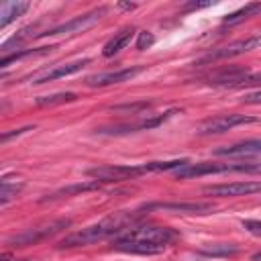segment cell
Masks as SVG:
<instances>
[{
    "label": "cell",
    "instance_id": "cell-27",
    "mask_svg": "<svg viewBox=\"0 0 261 261\" xmlns=\"http://www.w3.org/2000/svg\"><path fill=\"white\" fill-rule=\"evenodd\" d=\"M243 228H247L251 234L261 237V220H243Z\"/></svg>",
    "mask_w": 261,
    "mask_h": 261
},
{
    "label": "cell",
    "instance_id": "cell-21",
    "mask_svg": "<svg viewBox=\"0 0 261 261\" xmlns=\"http://www.w3.org/2000/svg\"><path fill=\"white\" fill-rule=\"evenodd\" d=\"M22 190V181H12V177H2V186H0V204L10 202L12 198H16V194Z\"/></svg>",
    "mask_w": 261,
    "mask_h": 261
},
{
    "label": "cell",
    "instance_id": "cell-25",
    "mask_svg": "<svg viewBox=\"0 0 261 261\" xmlns=\"http://www.w3.org/2000/svg\"><path fill=\"white\" fill-rule=\"evenodd\" d=\"M153 43H155L153 33H149V31H141V33H139V37H137V49H139V51L149 49Z\"/></svg>",
    "mask_w": 261,
    "mask_h": 261
},
{
    "label": "cell",
    "instance_id": "cell-1",
    "mask_svg": "<svg viewBox=\"0 0 261 261\" xmlns=\"http://www.w3.org/2000/svg\"><path fill=\"white\" fill-rule=\"evenodd\" d=\"M145 212L143 210H137V214L133 212H124V214H116L112 218H106L98 224H92V226H86L69 237H65L61 243H59V249H69V247H82V245H90V243H96V241H102L106 237H118L120 232H124L126 228L135 226V222L143 216Z\"/></svg>",
    "mask_w": 261,
    "mask_h": 261
},
{
    "label": "cell",
    "instance_id": "cell-7",
    "mask_svg": "<svg viewBox=\"0 0 261 261\" xmlns=\"http://www.w3.org/2000/svg\"><path fill=\"white\" fill-rule=\"evenodd\" d=\"M261 45V35H253V37H247V39H241V41H234L226 47H220L216 51H210L206 57L200 59V63H210V61H218V59H228V57H237V55H243L255 47Z\"/></svg>",
    "mask_w": 261,
    "mask_h": 261
},
{
    "label": "cell",
    "instance_id": "cell-22",
    "mask_svg": "<svg viewBox=\"0 0 261 261\" xmlns=\"http://www.w3.org/2000/svg\"><path fill=\"white\" fill-rule=\"evenodd\" d=\"M51 49H53V47H39V49H24V51H16V53H12V55H4V57L0 59V67H8L12 61H18V59L29 57V55H47Z\"/></svg>",
    "mask_w": 261,
    "mask_h": 261
},
{
    "label": "cell",
    "instance_id": "cell-23",
    "mask_svg": "<svg viewBox=\"0 0 261 261\" xmlns=\"http://www.w3.org/2000/svg\"><path fill=\"white\" fill-rule=\"evenodd\" d=\"M77 96L73 92H57L51 96H41L37 98V106H53V104H65V102H75Z\"/></svg>",
    "mask_w": 261,
    "mask_h": 261
},
{
    "label": "cell",
    "instance_id": "cell-17",
    "mask_svg": "<svg viewBox=\"0 0 261 261\" xmlns=\"http://www.w3.org/2000/svg\"><path fill=\"white\" fill-rule=\"evenodd\" d=\"M29 8H31L29 2H4V4L0 6V27H2V29L8 27L14 18L22 16Z\"/></svg>",
    "mask_w": 261,
    "mask_h": 261
},
{
    "label": "cell",
    "instance_id": "cell-20",
    "mask_svg": "<svg viewBox=\"0 0 261 261\" xmlns=\"http://www.w3.org/2000/svg\"><path fill=\"white\" fill-rule=\"evenodd\" d=\"M239 253V247L234 243H220V245H212V247H206V249H200L198 255L202 257H232Z\"/></svg>",
    "mask_w": 261,
    "mask_h": 261
},
{
    "label": "cell",
    "instance_id": "cell-11",
    "mask_svg": "<svg viewBox=\"0 0 261 261\" xmlns=\"http://www.w3.org/2000/svg\"><path fill=\"white\" fill-rule=\"evenodd\" d=\"M145 210H171L179 214H210L214 210L212 204L208 202H157V204H147Z\"/></svg>",
    "mask_w": 261,
    "mask_h": 261
},
{
    "label": "cell",
    "instance_id": "cell-19",
    "mask_svg": "<svg viewBox=\"0 0 261 261\" xmlns=\"http://www.w3.org/2000/svg\"><path fill=\"white\" fill-rule=\"evenodd\" d=\"M257 14H261V2H249V4H245L243 8H239V10L230 12V14H226V16L222 18V22H224V24H237V22H241V20H245V18H251V16H257Z\"/></svg>",
    "mask_w": 261,
    "mask_h": 261
},
{
    "label": "cell",
    "instance_id": "cell-28",
    "mask_svg": "<svg viewBox=\"0 0 261 261\" xmlns=\"http://www.w3.org/2000/svg\"><path fill=\"white\" fill-rule=\"evenodd\" d=\"M214 2H190L186 4V10H198V8H206V6H212Z\"/></svg>",
    "mask_w": 261,
    "mask_h": 261
},
{
    "label": "cell",
    "instance_id": "cell-3",
    "mask_svg": "<svg viewBox=\"0 0 261 261\" xmlns=\"http://www.w3.org/2000/svg\"><path fill=\"white\" fill-rule=\"evenodd\" d=\"M88 177L100 181V184H112V181H124L137 175L145 173V165H102V167H92L86 171Z\"/></svg>",
    "mask_w": 261,
    "mask_h": 261
},
{
    "label": "cell",
    "instance_id": "cell-5",
    "mask_svg": "<svg viewBox=\"0 0 261 261\" xmlns=\"http://www.w3.org/2000/svg\"><path fill=\"white\" fill-rule=\"evenodd\" d=\"M118 237L124 239H137V241H147V243H155V245H169L171 241L177 239V232L169 226H130L124 232H120Z\"/></svg>",
    "mask_w": 261,
    "mask_h": 261
},
{
    "label": "cell",
    "instance_id": "cell-31",
    "mask_svg": "<svg viewBox=\"0 0 261 261\" xmlns=\"http://www.w3.org/2000/svg\"><path fill=\"white\" fill-rule=\"evenodd\" d=\"M14 261H29V259H14Z\"/></svg>",
    "mask_w": 261,
    "mask_h": 261
},
{
    "label": "cell",
    "instance_id": "cell-18",
    "mask_svg": "<svg viewBox=\"0 0 261 261\" xmlns=\"http://www.w3.org/2000/svg\"><path fill=\"white\" fill-rule=\"evenodd\" d=\"M100 188V181L96 179H90V181H82V184H73V186H67V188H61L49 196H45L41 202H47V200H57V198H65V196H73V194H82V192H90V190H98Z\"/></svg>",
    "mask_w": 261,
    "mask_h": 261
},
{
    "label": "cell",
    "instance_id": "cell-24",
    "mask_svg": "<svg viewBox=\"0 0 261 261\" xmlns=\"http://www.w3.org/2000/svg\"><path fill=\"white\" fill-rule=\"evenodd\" d=\"M147 108H151V102H147V100L133 102V104H118V106H112L114 112H130V114H137V112L147 110Z\"/></svg>",
    "mask_w": 261,
    "mask_h": 261
},
{
    "label": "cell",
    "instance_id": "cell-2",
    "mask_svg": "<svg viewBox=\"0 0 261 261\" xmlns=\"http://www.w3.org/2000/svg\"><path fill=\"white\" fill-rule=\"evenodd\" d=\"M71 224L69 218H59V220H51V222H45V224H39V226H33V228H27L24 232L8 239V245L10 247H27V245H35L47 237H53L57 232H61L63 228H67Z\"/></svg>",
    "mask_w": 261,
    "mask_h": 261
},
{
    "label": "cell",
    "instance_id": "cell-16",
    "mask_svg": "<svg viewBox=\"0 0 261 261\" xmlns=\"http://www.w3.org/2000/svg\"><path fill=\"white\" fill-rule=\"evenodd\" d=\"M133 33H135V29L133 27H126V29H122V31H118L106 45H104V49H102V55L104 57H112V55H116L118 51H122L128 43H130V39H133Z\"/></svg>",
    "mask_w": 261,
    "mask_h": 261
},
{
    "label": "cell",
    "instance_id": "cell-8",
    "mask_svg": "<svg viewBox=\"0 0 261 261\" xmlns=\"http://www.w3.org/2000/svg\"><path fill=\"white\" fill-rule=\"evenodd\" d=\"M177 110H167L163 114H157V116H149L145 120H139L135 124H116V126H104V128H98L100 135H126V133H137V130H149V128H157L159 124H163L169 116H173Z\"/></svg>",
    "mask_w": 261,
    "mask_h": 261
},
{
    "label": "cell",
    "instance_id": "cell-30",
    "mask_svg": "<svg viewBox=\"0 0 261 261\" xmlns=\"http://www.w3.org/2000/svg\"><path fill=\"white\" fill-rule=\"evenodd\" d=\"M253 261H261V251H257V253L253 255Z\"/></svg>",
    "mask_w": 261,
    "mask_h": 261
},
{
    "label": "cell",
    "instance_id": "cell-12",
    "mask_svg": "<svg viewBox=\"0 0 261 261\" xmlns=\"http://www.w3.org/2000/svg\"><path fill=\"white\" fill-rule=\"evenodd\" d=\"M112 249L122 251V253H133V255H157V253H161L165 249V245H155V243H147V241L114 237Z\"/></svg>",
    "mask_w": 261,
    "mask_h": 261
},
{
    "label": "cell",
    "instance_id": "cell-13",
    "mask_svg": "<svg viewBox=\"0 0 261 261\" xmlns=\"http://www.w3.org/2000/svg\"><path fill=\"white\" fill-rule=\"evenodd\" d=\"M141 71H143V67H126V69H118V71H104V73L90 75L86 80V84L92 86V88H104V86H112V84H120V82L133 80Z\"/></svg>",
    "mask_w": 261,
    "mask_h": 261
},
{
    "label": "cell",
    "instance_id": "cell-26",
    "mask_svg": "<svg viewBox=\"0 0 261 261\" xmlns=\"http://www.w3.org/2000/svg\"><path fill=\"white\" fill-rule=\"evenodd\" d=\"M29 130H35V126H22V128H14V130H10V133H2L0 141L6 143V141H10L12 137H20V135H24V133H29Z\"/></svg>",
    "mask_w": 261,
    "mask_h": 261
},
{
    "label": "cell",
    "instance_id": "cell-4",
    "mask_svg": "<svg viewBox=\"0 0 261 261\" xmlns=\"http://www.w3.org/2000/svg\"><path fill=\"white\" fill-rule=\"evenodd\" d=\"M106 14V6H100V8H94V10H90V12H86V14H80V16H73L71 20H67V22H61V24H57V27H53V29H49L47 33H43V35H39V37H55V35H69V33H80V31H84V29H90V27H94L102 16Z\"/></svg>",
    "mask_w": 261,
    "mask_h": 261
},
{
    "label": "cell",
    "instance_id": "cell-14",
    "mask_svg": "<svg viewBox=\"0 0 261 261\" xmlns=\"http://www.w3.org/2000/svg\"><path fill=\"white\" fill-rule=\"evenodd\" d=\"M88 63H90V59H77V61H71V63H65V65H55L51 69H45V71L37 73L33 77V84H45V82H53V80H59V77H67L71 73H77Z\"/></svg>",
    "mask_w": 261,
    "mask_h": 261
},
{
    "label": "cell",
    "instance_id": "cell-10",
    "mask_svg": "<svg viewBox=\"0 0 261 261\" xmlns=\"http://www.w3.org/2000/svg\"><path fill=\"white\" fill-rule=\"evenodd\" d=\"M228 171H230V163L202 161V163H188V165L175 169V177L190 179V177H202V175H212V173H228Z\"/></svg>",
    "mask_w": 261,
    "mask_h": 261
},
{
    "label": "cell",
    "instance_id": "cell-6",
    "mask_svg": "<svg viewBox=\"0 0 261 261\" xmlns=\"http://www.w3.org/2000/svg\"><path fill=\"white\" fill-rule=\"evenodd\" d=\"M257 120L259 118L249 116V114H222V116L204 120L198 126V135H220V133H226V130H230L239 124H251V122H257Z\"/></svg>",
    "mask_w": 261,
    "mask_h": 261
},
{
    "label": "cell",
    "instance_id": "cell-9",
    "mask_svg": "<svg viewBox=\"0 0 261 261\" xmlns=\"http://www.w3.org/2000/svg\"><path fill=\"white\" fill-rule=\"evenodd\" d=\"M210 196H249V194H261V181H232V184H218L204 190Z\"/></svg>",
    "mask_w": 261,
    "mask_h": 261
},
{
    "label": "cell",
    "instance_id": "cell-15",
    "mask_svg": "<svg viewBox=\"0 0 261 261\" xmlns=\"http://www.w3.org/2000/svg\"><path fill=\"white\" fill-rule=\"evenodd\" d=\"M214 155H222V157H239V155H261V139H249V141H241L228 147H220L214 151Z\"/></svg>",
    "mask_w": 261,
    "mask_h": 261
},
{
    "label": "cell",
    "instance_id": "cell-29",
    "mask_svg": "<svg viewBox=\"0 0 261 261\" xmlns=\"http://www.w3.org/2000/svg\"><path fill=\"white\" fill-rule=\"evenodd\" d=\"M118 6H120V8H124V10H133V8H137V4H124V2H120Z\"/></svg>",
    "mask_w": 261,
    "mask_h": 261
}]
</instances>
